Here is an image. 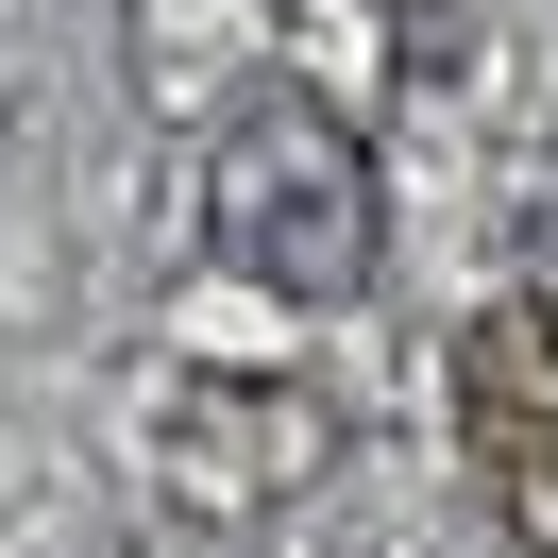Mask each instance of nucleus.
Listing matches in <instances>:
<instances>
[{"label":"nucleus","instance_id":"2","mask_svg":"<svg viewBox=\"0 0 558 558\" xmlns=\"http://www.w3.org/2000/svg\"><path fill=\"white\" fill-rule=\"evenodd\" d=\"M457 440H474V490L558 542V305H474L457 322Z\"/></svg>","mask_w":558,"mask_h":558},{"label":"nucleus","instance_id":"1","mask_svg":"<svg viewBox=\"0 0 558 558\" xmlns=\"http://www.w3.org/2000/svg\"><path fill=\"white\" fill-rule=\"evenodd\" d=\"M204 238H220V271H254L271 305H355V288H373L389 186H373V153H355V119L322 102V85H254V102L220 119Z\"/></svg>","mask_w":558,"mask_h":558}]
</instances>
